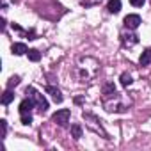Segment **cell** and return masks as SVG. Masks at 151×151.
<instances>
[{
    "instance_id": "obj_1",
    "label": "cell",
    "mask_w": 151,
    "mask_h": 151,
    "mask_svg": "<svg viewBox=\"0 0 151 151\" xmlns=\"http://www.w3.org/2000/svg\"><path fill=\"white\" fill-rule=\"evenodd\" d=\"M27 94H30V98L34 100V103H36V107L41 110V112H46L48 110V101H46V98L43 96V94H39L36 89H32V87H27Z\"/></svg>"
},
{
    "instance_id": "obj_2",
    "label": "cell",
    "mask_w": 151,
    "mask_h": 151,
    "mask_svg": "<svg viewBox=\"0 0 151 151\" xmlns=\"http://www.w3.org/2000/svg\"><path fill=\"white\" fill-rule=\"evenodd\" d=\"M52 121L57 123L59 126H68V123H69V110H68V109L57 110V112L52 116Z\"/></svg>"
},
{
    "instance_id": "obj_3",
    "label": "cell",
    "mask_w": 151,
    "mask_h": 151,
    "mask_svg": "<svg viewBox=\"0 0 151 151\" xmlns=\"http://www.w3.org/2000/svg\"><path fill=\"white\" fill-rule=\"evenodd\" d=\"M139 25H140V16H139V14H128V16L124 18V27H126V29L135 30Z\"/></svg>"
},
{
    "instance_id": "obj_4",
    "label": "cell",
    "mask_w": 151,
    "mask_h": 151,
    "mask_svg": "<svg viewBox=\"0 0 151 151\" xmlns=\"http://www.w3.org/2000/svg\"><path fill=\"white\" fill-rule=\"evenodd\" d=\"M34 105H36V103H34L32 98H25V100L20 103V114H30V110H32Z\"/></svg>"
},
{
    "instance_id": "obj_5",
    "label": "cell",
    "mask_w": 151,
    "mask_h": 151,
    "mask_svg": "<svg viewBox=\"0 0 151 151\" xmlns=\"http://www.w3.org/2000/svg\"><path fill=\"white\" fill-rule=\"evenodd\" d=\"M46 93H48V94H52V98L55 100V103H62V100H64V98H62V93H60L57 87L48 86V87H46Z\"/></svg>"
},
{
    "instance_id": "obj_6",
    "label": "cell",
    "mask_w": 151,
    "mask_h": 151,
    "mask_svg": "<svg viewBox=\"0 0 151 151\" xmlns=\"http://www.w3.org/2000/svg\"><path fill=\"white\" fill-rule=\"evenodd\" d=\"M107 9H109L112 14H117V13L121 11V0H109Z\"/></svg>"
},
{
    "instance_id": "obj_7",
    "label": "cell",
    "mask_w": 151,
    "mask_h": 151,
    "mask_svg": "<svg viewBox=\"0 0 151 151\" xmlns=\"http://www.w3.org/2000/svg\"><path fill=\"white\" fill-rule=\"evenodd\" d=\"M11 50H13V53H14V55H23V53H27V52H29L27 45H23V43H14Z\"/></svg>"
},
{
    "instance_id": "obj_8",
    "label": "cell",
    "mask_w": 151,
    "mask_h": 151,
    "mask_svg": "<svg viewBox=\"0 0 151 151\" xmlns=\"http://www.w3.org/2000/svg\"><path fill=\"white\" fill-rule=\"evenodd\" d=\"M139 62H140V66H149V64H151V50H149V48L142 52Z\"/></svg>"
},
{
    "instance_id": "obj_9",
    "label": "cell",
    "mask_w": 151,
    "mask_h": 151,
    "mask_svg": "<svg viewBox=\"0 0 151 151\" xmlns=\"http://www.w3.org/2000/svg\"><path fill=\"white\" fill-rule=\"evenodd\" d=\"M13 100H14V93H13L11 89H7V91L4 93V96H2V103H4V105H9Z\"/></svg>"
},
{
    "instance_id": "obj_10",
    "label": "cell",
    "mask_w": 151,
    "mask_h": 151,
    "mask_svg": "<svg viewBox=\"0 0 151 151\" xmlns=\"http://www.w3.org/2000/svg\"><path fill=\"white\" fill-rule=\"evenodd\" d=\"M27 55H29V59H30L32 62H37V60L41 59V52H39V50H29Z\"/></svg>"
},
{
    "instance_id": "obj_11",
    "label": "cell",
    "mask_w": 151,
    "mask_h": 151,
    "mask_svg": "<svg viewBox=\"0 0 151 151\" xmlns=\"http://www.w3.org/2000/svg\"><path fill=\"white\" fill-rule=\"evenodd\" d=\"M71 135H73L75 139H80V137H82V128H80V124H73V126H71Z\"/></svg>"
},
{
    "instance_id": "obj_12",
    "label": "cell",
    "mask_w": 151,
    "mask_h": 151,
    "mask_svg": "<svg viewBox=\"0 0 151 151\" xmlns=\"http://www.w3.org/2000/svg\"><path fill=\"white\" fill-rule=\"evenodd\" d=\"M132 82H133V80H132V77H130L128 73H123V75H121V86L126 87V86H130Z\"/></svg>"
},
{
    "instance_id": "obj_13",
    "label": "cell",
    "mask_w": 151,
    "mask_h": 151,
    "mask_svg": "<svg viewBox=\"0 0 151 151\" xmlns=\"http://www.w3.org/2000/svg\"><path fill=\"white\" fill-rule=\"evenodd\" d=\"M18 84H20V77H11L9 82H7V89H13V87H16Z\"/></svg>"
},
{
    "instance_id": "obj_14",
    "label": "cell",
    "mask_w": 151,
    "mask_h": 151,
    "mask_svg": "<svg viewBox=\"0 0 151 151\" xmlns=\"http://www.w3.org/2000/svg\"><path fill=\"white\" fill-rule=\"evenodd\" d=\"M103 93H105L107 96H112V94H116V87H114L112 84H107L105 89H103Z\"/></svg>"
},
{
    "instance_id": "obj_15",
    "label": "cell",
    "mask_w": 151,
    "mask_h": 151,
    "mask_svg": "<svg viewBox=\"0 0 151 151\" xmlns=\"http://www.w3.org/2000/svg\"><path fill=\"white\" fill-rule=\"evenodd\" d=\"M22 123L23 124H30L32 123V116L30 114H22Z\"/></svg>"
},
{
    "instance_id": "obj_16",
    "label": "cell",
    "mask_w": 151,
    "mask_h": 151,
    "mask_svg": "<svg viewBox=\"0 0 151 151\" xmlns=\"http://www.w3.org/2000/svg\"><path fill=\"white\" fill-rule=\"evenodd\" d=\"M144 2H146V0H130V4H132V6H135V7H142V6H144Z\"/></svg>"
},
{
    "instance_id": "obj_17",
    "label": "cell",
    "mask_w": 151,
    "mask_h": 151,
    "mask_svg": "<svg viewBox=\"0 0 151 151\" xmlns=\"http://www.w3.org/2000/svg\"><path fill=\"white\" fill-rule=\"evenodd\" d=\"M0 126H2V137H6V132H7V123H6V119L0 121Z\"/></svg>"
}]
</instances>
